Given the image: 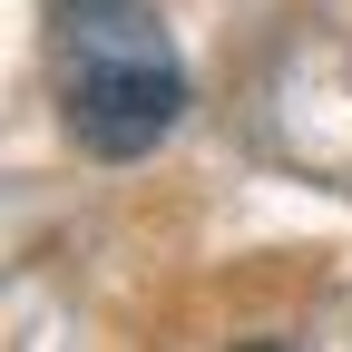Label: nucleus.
Masks as SVG:
<instances>
[{
  "mask_svg": "<svg viewBox=\"0 0 352 352\" xmlns=\"http://www.w3.org/2000/svg\"><path fill=\"white\" fill-rule=\"evenodd\" d=\"M59 108H69V138L88 157H147L176 118H186V69L176 59H98V69H59Z\"/></svg>",
  "mask_w": 352,
  "mask_h": 352,
  "instance_id": "f257e3e1",
  "label": "nucleus"
},
{
  "mask_svg": "<svg viewBox=\"0 0 352 352\" xmlns=\"http://www.w3.org/2000/svg\"><path fill=\"white\" fill-rule=\"evenodd\" d=\"M98 59H176L147 0H59V69H98Z\"/></svg>",
  "mask_w": 352,
  "mask_h": 352,
  "instance_id": "f03ea898",
  "label": "nucleus"
}]
</instances>
